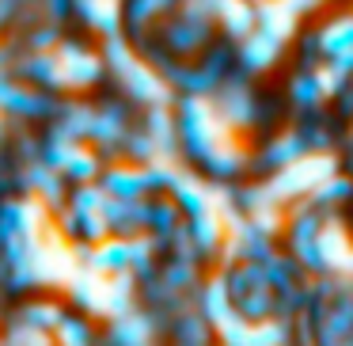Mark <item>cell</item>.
<instances>
[{
    "label": "cell",
    "mask_w": 353,
    "mask_h": 346,
    "mask_svg": "<svg viewBox=\"0 0 353 346\" xmlns=\"http://www.w3.org/2000/svg\"><path fill=\"white\" fill-rule=\"evenodd\" d=\"M99 54H103L107 73L122 84V92L130 95L137 107H171V103H175V88L168 84V77H163L145 54H137L122 31L107 35Z\"/></svg>",
    "instance_id": "1"
},
{
    "label": "cell",
    "mask_w": 353,
    "mask_h": 346,
    "mask_svg": "<svg viewBox=\"0 0 353 346\" xmlns=\"http://www.w3.org/2000/svg\"><path fill=\"white\" fill-rule=\"evenodd\" d=\"M175 122H179L183 153H190L198 164L205 160L216 145H224L228 137L239 133L221 118V110L213 107L209 95H175Z\"/></svg>",
    "instance_id": "2"
},
{
    "label": "cell",
    "mask_w": 353,
    "mask_h": 346,
    "mask_svg": "<svg viewBox=\"0 0 353 346\" xmlns=\"http://www.w3.org/2000/svg\"><path fill=\"white\" fill-rule=\"evenodd\" d=\"M54 54H57V73H61V92H88L107 73L103 54L84 46V42H57Z\"/></svg>",
    "instance_id": "3"
},
{
    "label": "cell",
    "mask_w": 353,
    "mask_h": 346,
    "mask_svg": "<svg viewBox=\"0 0 353 346\" xmlns=\"http://www.w3.org/2000/svg\"><path fill=\"white\" fill-rule=\"evenodd\" d=\"M209 99H213V107L221 110V118L232 126V130H251L254 122H259V99H254L251 84L239 77H224L221 84L209 92Z\"/></svg>",
    "instance_id": "4"
},
{
    "label": "cell",
    "mask_w": 353,
    "mask_h": 346,
    "mask_svg": "<svg viewBox=\"0 0 353 346\" xmlns=\"http://www.w3.org/2000/svg\"><path fill=\"white\" fill-rule=\"evenodd\" d=\"M57 103L50 99L46 88L23 84V80H12L8 73H0V110L12 118V122H27V118H46L54 115Z\"/></svg>",
    "instance_id": "5"
},
{
    "label": "cell",
    "mask_w": 353,
    "mask_h": 346,
    "mask_svg": "<svg viewBox=\"0 0 353 346\" xmlns=\"http://www.w3.org/2000/svg\"><path fill=\"white\" fill-rule=\"evenodd\" d=\"M315 46H319L323 61H330L334 69H342L353 77V12L330 16L327 23L315 31Z\"/></svg>",
    "instance_id": "6"
},
{
    "label": "cell",
    "mask_w": 353,
    "mask_h": 346,
    "mask_svg": "<svg viewBox=\"0 0 353 346\" xmlns=\"http://www.w3.org/2000/svg\"><path fill=\"white\" fill-rule=\"evenodd\" d=\"M130 137V110L122 103H103L92 110V126H88V145H95L103 156L118 153Z\"/></svg>",
    "instance_id": "7"
},
{
    "label": "cell",
    "mask_w": 353,
    "mask_h": 346,
    "mask_svg": "<svg viewBox=\"0 0 353 346\" xmlns=\"http://www.w3.org/2000/svg\"><path fill=\"white\" fill-rule=\"evenodd\" d=\"M107 323V346H156V335H160V316L145 308H130Z\"/></svg>",
    "instance_id": "8"
},
{
    "label": "cell",
    "mask_w": 353,
    "mask_h": 346,
    "mask_svg": "<svg viewBox=\"0 0 353 346\" xmlns=\"http://www.w3.org/2000/svg\"><path fill=\"white\" fill-rule=\"evenodd\" d=\"M19 186H23V194L42 198L50 209L65 206V198H69V179L42 160H27L23 168H19Z\"/></svg>",
    "instance_id": "9"
},
{
    "label": "cell",
    "mask_w": 353,
    "mask_h": 346,
    "mask_svg": "<svg viewBox=\"0 0 353 346\" xmlns=\"http://www.w3.org/2000/svg\"><path fill=\"white\" fill-rule=\"evenodd\" d=\"M281 54H285V42H277L274 35L259 31V27H254L247 39L236 42V61H239V69L251 73V77H259V73H270L277 61H281Z\"/></svg>",
    "instance_id": "10"
},
{
    "label": "cell",
    "mask_w": 353,
    "mask_h": 346,
    "mask_svg": "<svg viewBox=\"0 0 353 346\" xmlns=\"http://www.w3.org/2000/svg\"><path fill=\"white\" fill-rule=\"evenodd\" d=\"M194 297H198V312L205 316L209 327H221L228 316H236V305H232V293H228V282H224L221 267H216V274L201 278L198 289H194Z\"/></svg>",
    "instance_id": "11"
},
{
    "label": "cell",
    "mask_w": 353,
    "mask_h": 346,
    "mask_svg": "<svg viewBox=\"0 0 353 346\" xmlns=\"http://www.w3.org/2000/svg\"><path fill=\"white\" fill-rule=\"evenodd\" d=\"M300 19H304V16L292 8L289 0H262V4H254V27L266 31V35H274V39L285 42V46L296 39Z\"/></svg>",
    "instance_id": "12"
},
{
    "label": "cell",
    "mask_w": 353,
    "mask_h": 346,
    "mask_svg": "<svg viewBox=\"0 0 353 346\" xmlns=\"http://www.w3.org/2000/svg\"><path fill=\"white\" fill-rule=\"evenodd\" d=\"M99 183L110 198H148L152 186H148V175L141 164H110V168L99 171Z\"/></svg>",
    "instance_id": "13"
},
{
    "label": "cell",
    "mask_w": 353,
    "mask_h": 346,
    "mask_svg": "<svg viewBox=\"0 0 353 346\" xmlns=\"http://www.w3.org/2000/svg\"><path fill=\"white\" fill-rule=\"evenodd\" d=\"M307 148H312V145H307L304 126H289V130H281V133H277V137L259 153V164H262V168H285L289 160L304 156Z\"/></svg>",
    "instance_id": "14"
},
{
    "label": "cell",
    "mask_w": 353,
    "mask_h": 346,
    "mask_svg": "<svg viewBox=\"0 0 353 346\" xmlns=\"http://www.w3.org/2000/svg\"><path fill=\"white\" fill-rule=\"evenodd\" d=\"M213 23L221 27L232 42L247 39V35L254 31V4H251V0H216Z\"/></svg>",
    "instance_id": "15"
},
{
    "label": "cell",
    "mask_w": 353,
    "mask_h": 346,
    "mask_svg": "<svg viewBox=\"0 0 353 346\" xmlns=\"http://www.w3.org/2000/svg\"><path fill=\"white\" fill-rule=\"evenodd\" d=\"M175 346H213V327L198 308L175 312Z\"/></svg>",
    "instance_id": "16"
},
{
    "label": "cell",
    "mask_w": 353,
    "mask_h": 346,
    "mask_svg": "<svg viewBox=\"0 0 353 346\" xmlns=\"http://www.w3.org/2000/svg\"><path fill=\"white\" fill-rule=\"evenodd\" d=\"M353 198V179H345V175H327L323 179L319 186H315L312 194H307L304 202H312L315 209H323V213H334L338 206H342V202H350Z\"/></svg>",
    "instance_id": "17"
},
{
    "label": "cell",
    "mask_w": 353,
    "mask_h": 346,
    "mask_svg": "<svg viewBox=\"0 0 353 346\" xmlns=\"http://www.w3.org/2000/svg\"><path fill=\"white\" fill-rule=\"evenodd\" d=\"M61 316H65V305H61V300H54V297H39V300H27V305H19L12 320H23V323H31V327L54 331L57 323H61Z\"/></svg>",
    "instance_id": "18"
},
{
    "label": "cell",
    "mask_w": 353,
    "mask_h": 346,
    "mask_svg": "<svg viewBox=\"0 0 353 346\" xmlns=\"http://www.w3.org/2000/svg\"><path fill=\"white\" fill-rule=\"evenodd\" d=\"M179 224H183V209L175 206V198L171 202H148V232H152L160 244H168V240L175 236Z\"/></svg>",
    "instance_id": "19"
},
{
    "label": "cell",
    "mask_w": 353,
    "mask_h": 346,
    "mask_svg": "<svg viewBox=\"0 0 353 346\" xmlns=\"http://www.w3.org/2000/svg\"><path fill=\"white\" fill-rule=\"evenodd\" d=\"M54 338H57V346H99V338H95L92 323L84 320V312H80V316L65 312L61 323L54 327Z\"/></svg>",
    "instance_id": "20"
},
{
    "label": "cell",
    "mask_w": 353,
    "mask_h": 346,
    "mask_svg": "<svg viewBox=\"0 0 353 346\" xmlns=\"http://www.w3.org/2000/svg\"><path fill=\"white\" fill-rule=\"evenodd\" d=\"M289 95H292V103H296L300 110H319L323 103H327V92H323V84H319V77H315V69H307V73H300V77H292Z\"/></svg>",
    "instance_id": "21"
},
{
    "label": "cell",
    "mask_w": 353,
    "mask_h": 346,
    "mask_svg": "<svg viewBox=\"0 0 353 346\" xmlns=\"http://www.w3.org/2000/svg\"><path fill=\"white\" fill-rule=\"evenodd\" d=\"M8 57H12V54H8V46H0V73H8V69H12Z\"/></svg>",
    "instance_id": "22"
}]
</instances>
